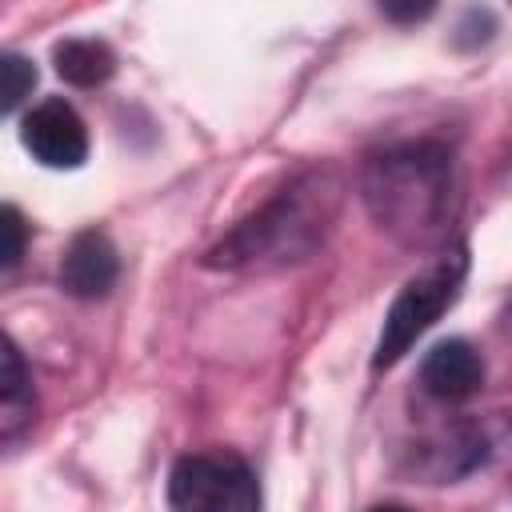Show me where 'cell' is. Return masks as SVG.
Instances as JSON below:
<instances>
[{
    "label": "cell",
    "mask_w": 512,
    "mask_h": 512,
    "mask_svg": "<svg viewBox=\"0 0 512 512\" xmlns=\"http://www.w3.org/2000/svg\"><path fill=\"white\" fill-rule=\"evenodd\" d=\"M364 200L388 232L416 244L436 240L444 232L448 200H452V176L444 152L416 144L376 156L364 176Z\"/></svg>",
    "instance_id": "6da1fadb"
},
{
    "label": "cell",
    "mask_w": 512,
    "mask_h": 512,
    "mask_svg": "<svg viewBox=\"0 0 512 512\" xmlns=\"http://www.w3.org/2000/svg\"><path fill=\"white\" fill-rule=\"evenodd\" d=\"M332 212H336V188L328 184V176L300 180L284 196H276L264 212L244 220L212 252L208 264H220V268H264V264L304 260L320 244Z\"/></svg>",
    "instance_id": "7a4b0ae2"
},
{
    "label": "cell",
    "mask_w": 512,
    "mask_h": 512,
    "mask_svg": "<svg viewBox=\"0 0 512 512\" xmlns=\"http://www.w3.org/2000/svg\"><path fill=\"white\" fill-rule=\"evenodd\" d=\"M464 268H468L464 252H444L400 288V296L392 300V308L384 316L372 368H392L440 320V312L452 308V300L460 296V284H464Z\"/></svg>",
    "instance_id": "3957f363"
},
{
    "label": "cell",
    "mask_w": 512,
    "mask_h": 512,
    "mask_svg": "<svg viewBox=\"0 0 512 512\" xmlns=\"http://www.w3.org/2000/svg\"><path fill=\"white\" fill-rule=\"evenodd\" d=\"M172 512H260L256 472L232 452L180 456L168 476Z\"/></svg>",
    "instance_id": "277c9868"
},
{
    "label": "cell",
    "mask_w": 512,
    "mask_h": 512,
    "mask_svg": "<svg viewBox=\"0 0 512 512\" xmlns=\"http://www.w3.org/2000/svg\"><path fill=\"white\" fill-rule=\"evenodd\" d=\"M24 148L44 168H80L88 156V128L68 100H44L20 120Z\"/></svg>",
    "instance_id": "5b68a950"
},
{
    "label": "cell",
    "mask_w": 512,
    "mask_h": 512,
    "mask_svg": "<svg viewBox=\"0 0 512 512\" xmlns=\"http://www.w3.org/2000/svg\"><path fill=\"white\" fill-rule=\"evenodd\" d=\"M420 384L436 400H468L484 384V360L468 340H440L420 360Z\"/></svg>",
    "instance_id": "8992f818"
},
{
    "label": "cell",
    "mask_w": 512,
    "mask_h": 512,
    "mask_svg": "<svg viewBox=\"0 0 512 512\" xmlns=\"http://www.w3.org/2000/svg\"><path fill=\"white\" fill-rule=\"evenodd\" d=\"M116 276H120V260L104 232H80L60 260V284L80 300L104 296L116 284Z\"/></svg>",
    "instance_id": "52a82bcc"
},
{
    "label": "cell",
    "mask_w": 512,
    "mask_h": 512,
    "mask_svg": "<svg viewBox=\"0 0 512 512\" xmlns=\"http://www.w3.org/2000/svg\"><path fill=\"white\" fill-rule=\"evenodd\" d=\"M32 412H36L32 376L20 360V352L12 348V340H4V364H0V432H4V440H16L20 428L32 420Z\"/></svg>",
    "instance_id": "ba28073f"
},
{
    "label": "cell",
    "mask_w": 512,
    "mask_h": 512,
    "mask_svg": "<svg viewBox=\"0 0 512 512\" xmlns=\"http://www.w3.org/2000/svg\"><path fill=\"white\" fill-rule=\"evenodd\" d=\"M52 60H56V72L76 88H96L116 72L112 48L104 40H92V36H76V40L56 44Z\"/></svg>",
    "instance_id": "9c48e42d"
},
{
    "label": "cell",
    "mask_w": 512,
    "mask_h": 512,
    "mask_svg": "<svg viewBox=\"0 0 512 512\" xmlns=\"http://www.w3.org/2000/svg\"><path fill=\"white\" fill-rule=\"evenodd\" d=\"M0 72H4V112H16V104H20V100L32 92V84H36V68H32L24 56L8 52L4 64H0Z\"/></svg>",
    "instance_id": "30bf717a"
},
{
    "label": "cell",
    "mask_w": 512,
    "mask_h": 512,
    "mask_svg": "<svg viewBox=\"0 0 512 512\" xmlns=\"http://www.w3.org/2000/svg\"><path fill=\"white\" fill-rule=\"evenodd\" d=\"M0 232H4V248H0V264L4 268H12L20 256H24V220H20V212L8 204L4 212H0Z\"/></svg>",
    "instance_id": "8fae6325"
},
{
    "label": "cell",
    "mask_w": 512,
    "mask_h": 512,
    "mask_svg": "<svg viewBox=\"0 0 512 512\" xmlns=\"http://www.w3.org/2000/svg\"><path fill=\"white\" fill-rule=\"evenodd\" d=\"M372 512H408V508H400V504H380V508H372Z\"/></svg>",
    "instance_id": "7c38bea8"
}]
</instances>
